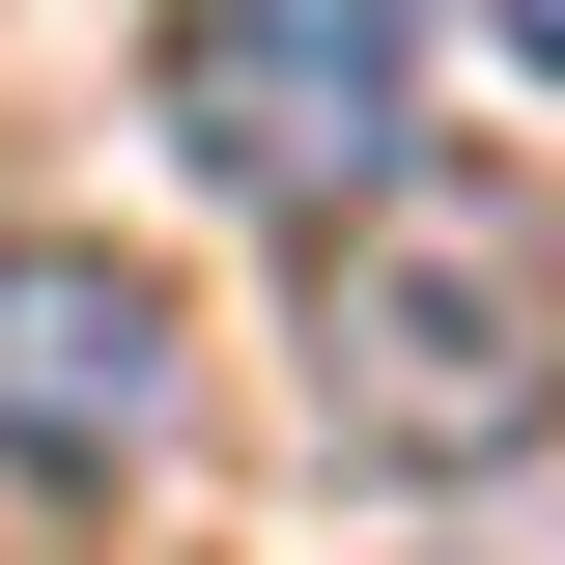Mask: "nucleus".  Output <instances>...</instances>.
<instances>
[{"label": "nucleus", "instance_id": "f257e3e1", "mask_svg": "<svg viewBox=\"0 0 565 565\" xmlns=\"http://www.w3.org/2000/svg\"><path fill=\"white\" fill-rule=\"evenodd\" d=\"M565 424V226L481 170H367L311 226V452L367 481H509Z\"/></svg>", "mask_w": 565, "mask_h": 565}, {"label": "nucleus", "instance_id": "f03ea898", "mask_svg": "<svg viewBox=\"0 0 565 565\" xmlns=\"http://www.w3.org/2000/svg\"><path fill=\"white\" fill-rule=\"evenodd\" d=\"M170 141L255 226H340L367 170H424V0H199L170 29Z\"/></svg>", "mask_w": 565, "mask_h": 565}, {"label": "nucleus", "instance_id": "7ed1b4c3", "mask_svg": "<svg viewBox=\"0 0 565 565\" xmlns=\"http://www.w3.org/2000/svg\"><path fill=\"white\" fill-rule=\"evenodd\" d=\"M141 424H170V282L85 255V226H29L0 255V481H114Z\"/></svg>", "mask_w": 565, "mask_h": 565}, {"label": "nucleus", "instance_id": "20e7f679", "mask_svg": "<svg viewBox=\"0 0 565 565\" xmlns=\"http://www.w3.org/2000/svg\"><path fill=\"white\" fill-rule=\"evenodd\" d=\"M481 57H537V85H565V0H481Z\"/></svg>", "mask_w": 565, "mask_h": 565}]
</instances>
